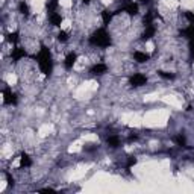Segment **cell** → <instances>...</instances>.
Returning a JSON list of instances; mask_svg holds the SVG:
<instances>
[{
	"label": "cell",
	"mask_w": 194,
	"mask_h": 194,
	"mask_svg": "<svg viewBox=\"0 0 194 194\" xmlns=\"http://www.w3.org/2000/svg\"><path fill=\"white\" fill-rule=\"evenodd\" d=\"M91 43L95 44V46L103 47V46H108L109 44V37H108V34L105 31H97L94 34V37L91 38Z\"/></svg>",
	"instance_id": "6da1fadb"
},
{
	"label": "cell",
	"mask_w": 194,
	"mask_h": 194,
	"mask_svg": "<svg viewBox=\"0 0 194 194\" xmlns=\"http://www.w3.org/2000/svg\"><path fill=\"white\" fill-rule=\"evenodd\" d=\"M131 82H132L134 85L140 86V85H144V83H146V77H144L143 74H134V77L131 79Z\"/></svg>",
	"instance_id": "7a4b0ae2"
},
{
	"label": "cell",
	"mask_w": 194,
	"mask_h": 194,
	"mask_svg": "<svg viewBox=\"0 0 194 194\" xmlns=\"http://www.w3.org/2000/svg\"><path fill=\"white\" fill-rule=\"evenodd\" d=\"M105 71H106V65H103V64H95L92 67V73H95V74H102Z\"/></svg>",
	"instance_id": "3957f363"
},
{
	"label": "cell",
	"mask_w": 194,
	"mask_h": 194,
	"mask_svg": "<svg viewBox=\"0 0 194 194\" xmlns=\"http://www.w3.org/2000/svg\"><path fill=\"white\" fill-rule=\"evenodd\" d=\"M134 56H135V59H137L138 62H146V61L149 59V56H147L146 53H141V52H135Z\"/></svg>",
	"instance_id": "277c9868"
},
{
	"label": "cell",
	"mask_w": 194,
	"mask_h": 194,
	"mask_svg": "<svg viewBox=\"0 0 194 194\" xmlns=\"http://www.w3.org/2000/svg\"><path fill=\"white\" fill-rule=\"evenodd\" d=\"M74 62H76V55H74V53H70V55L67 56V62H65V67H67V68H71Z\"/></svg>",
	"instance_id": "5b68a950"
},
{
	"label": "cell",
	"mask_w": 194,
	"mask_h": 194,
	"mask_svg": "<svg viewBox=\"0 0 194 194\" xmlns=\"http://www.w3.org/2000/svg\"><path fill=\"white\" fill-rule=\"evenodd\" d=\"M50 21H52V24L59 26V24H61V21H62V18H61V15H59V14H52V15H50Z\"/></svg>",
	"instance_id": "8992f818"
},
{
	"label": "cell",
	"mask_w": 194,
	"mask_h": 194,
	"mask_svg": "<svg viewBox=\"0 0 194 194\" xmlns=\"http://www.w3.org/2000/svg\"><path fill=\"white\" fill-rule=\"evenodd\" d=\"M126 11H128V14L135 15V14L138 12V6H137V5H134V3H131V5H128V6H126Z\"/></svg>",
	"instance_id": "52a82bcc"
},
{
	"label": "cell",
	"mask_w": 194,
	"mask_h": 194,
	"mask_svg": "<svg viewBox=\"0 0 194 194\" xmlns=\"http://www.w3.org/2000/svg\"><path fill=\"white\" fill-rule=\"evenodd\" d=\"M118 143H120V140H118L117 137H111V138H108V144H111L112 147H117V146H118Z\"/></svg>",
	"instance_id": "ba28073f"
},
{
	"label": "cell",
	"mask_w": 194,
	"mask_h": 194,
	"mask_svg": "<svg viewBox=\"0 0 194 194\" xmlns=\"http://www.w3.org/2000/svg\"><path fill=\"white\" fill-rule=\"evenodd\" d=\"M58 38H59V41H67V40H68V37H67V34H65V32H59Z\"/></svg>",
	"instance_id": "9c48e42d"
},
{
	"label": "cell",
	"mask_w": 194,
	"mask_h": 194,
	"mask_svg": "<svg viewBox=\"0 0 194 194\" xmlns=\"http://www.w3.org/2000/svg\"><path fill=\"white\" fill-rule=\"evenodd\" d=\"M20 9H21V12H23V14H27V12H29V8H27V5H26V3H21V5H20Z\"/></svg>",
	"instance_id": "30bf717a"
},
{
	"label": "cell",
	"mask_w": 194,
	"mask_h": 194,
	"mask_svg": "<svg viewBox=\"0 0 194 194\" xmlns=\"http://www.w3.org/2000/svg\"><path fill=\"white\" fill-rule=\"evenodd\" d=\"M83 2H85V3H89V2H91V0H83Z\"/></svg>",
	"instance_id": "8fae6325"
},
{
	"label": "cell",
	"mask_w": 194,
	"mask_h": 194,
	"mask_svg": "<svg viewBox=\"0 0 194 194\" xmlns=\"http://www.w3.org/2000/svg\"><path fill=\"white\" fill-rule=\"evenodd\" d=\"M141 2H147V0H141Z\"/></svg>",
	"instance_id": "7c38bea8"
}]
</instances>
